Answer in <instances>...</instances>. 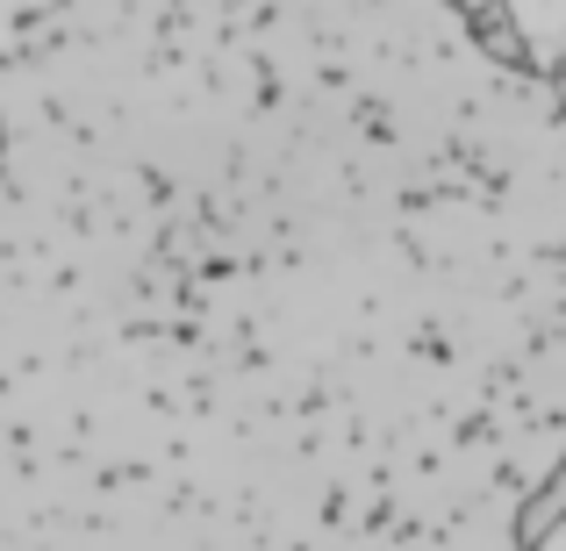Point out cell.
Returning <instances> with one entry per match:
<instances>
[{
    "label": "cell",
    "instance_id": "cell-2",
    "mask_svg": "<svg viewBox=\"0 0 566 551\" xmlns=\"http://www.w3.org/2000/svg\"><path fill=\"white\" fill-rule=\"evenodd\" d=\"M559 523H566V458H559V466L524 495V509H516V544H524V551H531V544H545Z\"/></svg>",
    "mask_w": 566,
    "mask_h": 551
},
{
    "label": "cell",
    "instance_id": "cell-3",
    "mask_svg": "<svg viewBox=\"0 0 566 551\" xmlns=\"http://www.w3.org/2000/svg\"><path fill=\"white\" fill-rule=\"evenodd\" d=\"M473 36H481L488 51L502 57V65H531V57H524V36H516V22H510V8H502V0L473 14Z\"/></svg>",
    "mask_w": 566,
    "mask_h": 551
},
{
    "label": "cell",
    "instance_id": "cell-1",
    "mask_svg": "<svg viewBox=\"0 0 566 551\" xmlns=\"http://www.w3.org/2000/svg\"><path fill=\"white\" fill-rule=\"evenodd\" d=\"M502 8H510L516 36H524L531 72L559 80V72H566V0H502Z\"/></svg>",
    "mask_w": 566,
    "mask_h": 551
},
{
    "label": "cell",
    "instance_id": "cell-4",
    "mask_svg": "<svg viewBox=\"0 0 566 551\" xmlns=\"http://www.w3.org/2000/svg\"><path fill=\"white\" fill-rule=\"evenodd\" d=\"M559 94H566V80H559Z\"/></svg>",
    "mask_w": 566,
    "mask_h": 551
}]
</instances>
